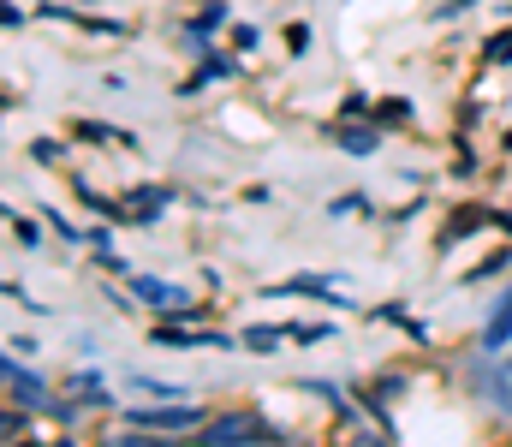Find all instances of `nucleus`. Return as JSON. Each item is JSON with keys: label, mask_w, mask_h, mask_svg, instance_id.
Returning a JSON list of instances; mask_svg holds the SVG:
<instances>
[{"label": "nucleus", "mask_w": 512, "mask_h": 447, "mask_svg": "<svg viewBox=\"0 0 512 447\" xmlns=\"http://www.w3.org/2000/svg\"><path fill=\"white\" fill-rule=\"evenodd\" d=\"M197 442L209 447H262V442H286L262 412H209V424L197 430Z\"/></svg>", "instance_id": "nucleus-1"}, {"label": "nucleus", "mask_w": 512, "mask_h": 447, "mask_svg": "<svg viewBox=\"0 0 512 447\" xmlns=\"http://www.w3.org/2000/svg\"><path fill=\"white\" fill-rule=\"evenodd\" d=\"M126 424L155 430V436H197V430L209 424V412H203V406H185V400H155V406H131Z\"/></svg>", "instance_id": "nucleus-2"}, {"label": "nucleus", "mask_w": 512, "mask_h": 447, "mask_svg": "<svg viewBox=\"0 0 512 447\" xmlns=\"http://www.w3.org/2000/svg\"><path fill=\"white\" fill-rule=\"evenodd\" d=\"M155 346H167V352H245L233 334L197 328V322H179V316H161L155 322Z\"/></svg>", "instance_id": "nucleus-3"}, {"label": "nucleus", "mask_w": 512, "mask_h": 447, "mask_svg": "<svg viewBox=\"0 0 512 447\" xmlns=\"http://www.w3.org/2000/svg\"><path fill=\"white\" fill-rule=\"evenodd\" d=\"M131 298H143V304H149V310H161V316H179V322H203V304L185 293V287L161 281V275H131Z\"/></svg>", "instance_id": "nucleus-4"}, {"label": "nucleus", "mask_w": 512, "mask_h": 447, "mask_svg": "<svg viewBox=\"0 0 512 447\" xmlns=\"http://www.w3.org/2000/svg\"><path fill=\"white\" fill-rule=\"evenodd\" d=\"M239 72H245V66H239V48H215V42H209V48H197V72H191L179 90H185V96H197V90L227 84V78H239Z\"/></svg>", "instance_id": "nucleus-5"}, {"label": "nucleus", "mask_w": 512, "mask_h": 447, "mask_svg": "<svg viewBox=\"0 0 512 447\" xmlns=\"http://www.w3.org/2000/svg\"><path fill=\"white\" fill-rule=\"evenodd\" d=\"M6 400H12V406H24V412H42L54 394H48V382H42L36 370H24L18 358H6Z\"/></svg>", "instance_id": "nucleus-6"}, {"label": "nucleus", "mask_w": 512, "mask_h": 447, "mask_svg": "<svg viewBox=\"0 0 512 447\" xmlns=\"http://www.w3.org/2000/svg\"><path fill=\"white\" fill-rule=\"evenodd\" d=\"M227 24H233V6H227V0H209V6H197L179 30H185V42H191V48H209Z\"/></svg>", "instance_id": "nucleus-7"}, {"label": "nucleus", "mask_w": 512, "mask_h": 447, "mask_svg": "<svg viewBox=\"0 0 512 447\" xmlns=\"http://www.w3.org/2000/svg\"><path fill=\"white\" fill-rule=\"evenodd\" d=\"M477 346H483V358H507V352H512V287L495 298V310H489V322H483Z\"/></svg>", "instance_id": "nucleus-8"}, {"label": "nucleus", "mask_w": 512, "mask_h": 447, "mask_svg": "<svg viewBox=\"0 0 512 447\" xmlns=\"http://www.w3.org/2000/svg\"><path fill=\"white\" fill-rule=\"evenodd\" d=\"M334 144H340V155H358V161H364V155L382 149V126H376V120H340V126H334Z\"/></svg>", "instance_id": "nucleus-9"}, {"label": "nucleus", "mask_w": 512, "mask_h": 447, "mask_svg": "<svg viewBox=\"0 0 512 447\" xmlns=\"http://www.w3.org/2000/svg\"><path fill=\"white\" fill-rule=\"evenodd\" d=\"M126 203H131V227H155L173 203V185H137V191H126Z\"/></svg>", "instance_id": "nucleus-10"}, {"label": "nucleus", "mask_w": 512, "mask_h": 447, "mask_svg": "<svg viewBox=\"0 0 512 447\" xmlns=\"http://www.w3.org/2000/svg\"><path fill=\"white\" fill-rule=\"evenodd\" d=\"M477 227H495V209H483V203H459V209L447 215V227H441V245H459V239H471Z\"/></svg>", "instance_id": "nucleus-11"}, {"label": "nucleus", "mask_w": 512, "mask_h": 447, "mask_svg": "<svg viewBox=\"0 0 512 447\" xmlns=\"http://www.w3.org/2000/svg\"><path fill=\"white\" fill-rule=\"evenodd\" d=\"M72 138H78V144L137 149V132H126V126H102V120H72Z\"/></svg>", "instance_id": "nucleus-12"}, {"label": "nucleus", "mask_w": 512, "mask_h": 447, "mask_svg": "<svg viewBox=\"0 0 512 447\" xmlns=\"http://www.w3.org/2000/svg\"><path fill=\"white\" fill-rule=\"evenodd\" d=\"M280 340H286V322H251V328L239 334V346L256 352V358H274V352H280Z\"/></svg>", "instance_id": "nucleus-13"}, {"label": "nucleus", "mask_w": 512, "mask_h": 447, "mask_svg": "<svg viewBox=\"0 0 512 447\" xmlns=\"http://www.w3.org/2000/svg\"><path fill=\"white\" fill-rule=\"evenodd\" d=\"M477 60H483L489 72H507V66H512V24H501V30H489V36H483Z\"/></svg>", "instance_id": "nucleus-14"}, {"label": "nucleus", "mask_w": 512, "mask_h": 447, "mask_svg": "<svg viewBox=\"0 0 512 447\" xmlns=\"http://www.w3.org/2000/svg\"><path fill=\"white\" fill-rule=\"evenodd\" d=\"M370 120H376L382 132H405V126H411L417 114H411V102H405V96H382V102L370 108Z\"/></svg>", "instance_id": "nucleus-15"}, {"label": "nucleus", "mask_w": 512, "mask_h": 447, "mask_svg": "<svg viewBox=\"0 0 512 447\" xmlns=\"http://www.w3.org/2000/svg\"><path fill=\"white\" fill-rule=\"evenodd\" d=\"M376 322H393V328H405L417 346H429V328H423V322H411V316H405V304H393V298H387V304H376Z\"/></svg>", "instance_id": "nucleus-16"}, {"label": "nucleus", "mask_w": 512, "mask_h": 447, "mask_svg": "<svg viewBox=\"0 0 512 447\" xmlns=\"http://www.w3.org/2000/svg\"><path fill=\"white\" fill-rule=\"evenodd\" d=\"M42 221H48V233H54V239H60V245H72V251H78V245H90V233H84V227H78V221H66V215H60V209H48V215H42Z\"/></svg>", "instance_id": "nucleus-17"}, {"label": "nucleus", "mask_w": 512, "mask_h": 447, "mask_svg": "<svg viewBox=\"0 0 512 447\" xmlns=\"http://www.w3.org/2000/svg\"><path fill=\"white\" fill-rule=\"evenodd\" d=\"M6 227H12V239H18L24 251H42V227H36L30 215H18V209H6Z\"/></svg>", "instance_id": "nucleus-18"}, {"label": "nucleus", "mask_w": 512, "mask_h": 447, "mask_svg": "<svg viewBox=\"0 0 512 447\" xmlns=\"http://www.w3.org/2000/svg\"><path fill=\"white\" fill-rule=\"evenodd\" d=\"M286 340H298V346H322V340H334V322H286Z\"/></svg>", "instance_id": "nucleus-19"}, {"label": "nucleus", "mask_w": 512, "mask_h": 447, "mask_svg": "<svg viewBox=\"0 0 512 447\" xmlns=\"http://www.w3.org/2000/svg\"><path fill=\"white\" fill-rule=\"evenodd\" d=\"M370 108H376L370 90H346V96H340V120H370Z\"/></svg>", "instance_id": "nucleus-20"}, {"label": "nucleus", "mask_w": 512, "mask_h": 447, "mask_svg": "<svg viewBox=\"0 0 512 447\" xmlns=\"http://www.w3.org/2000/svg\"><path fill=\"white\" fill-rule=\"evenodd\" d=\"M370 209H376V203H370L364 191H340V197L328 203V215H370Z\"/></svg>", "instance_id": "nucleus-21"}, {"label": "nucleus", "mask_w": 512, "mask_h": 447, "mask_svg": "<svg viewBox=\"0 0 512 447\" xmlns=\"http://www.w3.org/2000/svg\"><path fill=\"white\" fill-rule=\"evenodd\" d=\"M42 412H48V418H54V424H66V430H72V424H78V418H84V400H48V406H42Z\"/></svg>", "instance_id": "nucleus-22"}, {"label": "nucleus", "mask_w": 512, "mask_h": 447, "mask_svg": "<svg viewBox=\"0 0 512 447\" xmlns=\"http://www.w3.org/2000/svg\"><path fill=\"white\" fill-rule=\"evenodd\" d=\"M501 269H512V251H507V245H501L495 257H483V263H477V269H471L465 281H489V275H501Z\"/></svg>", "instance_id": "nucleus-23"}, {"label": "nucleus", "mask_w": 512, "mask_h": 447, "mask_svg": "<svg viewBox=\"0 0 512 447\" xmlns=\"http://www.w3.org/2000/svg\"><path fill=\"white\" fill-rule=\"evenodd\" d=\"M66 155V144H54V138H30V161H42V167H54Z\"/></svg>", "instance_id": "nucleus-24"}, {"label": "nucleus", "mask_w": 512, "mask_h": 447, "mask_svg": "<svg viewBox=\"0 0 512 447\" xmlns=\"http://www.w3.org/2000/svg\"><path fill=\"white\" fill-rule=\"evenodd\" d=\"M233 48H239V54H256V48H262V30H256V24H233Z\"/></svg>", "instance_id": "nucleus-25"}, {"label": "nucleus", "mask_w": 512, "mask_h": 447, "mask_svg": "<svg viewBox=\"0 0 512 447\" xmlns=\"http://www.w3.org/2000/svg\"><path fill=\"white\" fill-rule=\"evenodd\" d=\"M304 48H310V24H304V18H298V24H286V54H292V60H298V54H304Z\"/></svg>", "instance_id": "nucleus-26"}, {"label": "nucleus", "mask_w": 512, "mask_h": 447, "mask_svg": "<svg viewBox=\"0 0 512 447\" xmlns=\"http://www.w3.org/2000/svg\"><path fill=\"white\" fill-rule=\"evenodd\" d=\"M471 6H477V0H441V6H435V18H441V24H453V18H465Z\"/></svg>", "instance_id": "nucleus-27"}, {"label": "nucleus", "mask_w": 512, "mask_h": 447, "mask_svg": "<svg viewBox=\"0 0 512 447\" xmlns=\"http://www.w3.org/2000/svg\"><path fill=\"white\" fill-rule=\"evenodd\" d=\"M18 436H30V418H18V406L6 412V442H18Z\"/></svg>", "instance_id": "nucleus-28"}, {"label": "nucleus", "mask_w": 512, "mask_h": 447, "mask_svg": "<svg viewBox=\"0 0 512 447\" xmlns=\"http://www.w3.org/2000/svg\"><path fill=\"white\" fill-rule=\"evenodd\" d=\"M96 263H102L108 275H131V269H126V257H120V251H96Z\"/></svg>", "instance_id": "nucleus-29"}, {"label": "nucleus", "mask_w": 512, "mask_h": 447, "mask_svg": "<svg viewBox=\"0 0 512 447\" xmlns=\"http://www.w3.org/2000/svg\"><path fill=\"white\" fill-rule=\"evenodd\" d=\"M453 173H459V179H471V173H477V155H471L465 144H459V161H453Z\"/></svg>", "instance_id": "nucleus-30"}, {"label": "nucleus", "mask_w": 512, "mask_h": 447, "mask_svg": "<svg viewBox=\"0 0 512 447\" xmlns=\"http://www.w3.org/2000/svg\"><path fill=\"white\" fill-rule=\"evenodd\" d=\"M0 24H6V30H18V24H24V6H12V0H6V6H0Z\"/></svg>", "instance_id": "nucleus-31"}, {"label": "nucleus", "mask_w": 512, "mask_h": 447, "mask_svg": "<svg viewBox=\"0 0 512 447\" xmlns=\"http://www.w3.org/2000/svg\"><path fill=\"white\" fill-rule=\"evenodd\" d=\"M90 251H114V233L108 227H90Z\"/></svg>", "instance_id": "nucleus-32"}, {"label": "nucleus", "mask_w": 512, "mask_h": 447, "mask_svg": "<svg viewBox=\"0 0 512 447\" xmlns=\"http://www.w3.org/2000/svg\"><path fill=\"white\" fill-rule=\"evenodd\" d=\"M495 227H501V233H512V209H507V215H501V209H495Z\"/></svg>", "instance_id": "nucleus-33"}, {"label": "nucleus", "mask_w": 512, "mask_h": 447, "mask_svg": "<svg viewBox=\"0 0 512 447\" xmlns=\"http://www.w3.org/2000/svg\"><path fill=\"white\" fill-rule=\"evenodd\" d=\"M501 144H507V149H512V132H501Z\"/></svg>", "instance_id": "nucleus-34"}]
</instances>
